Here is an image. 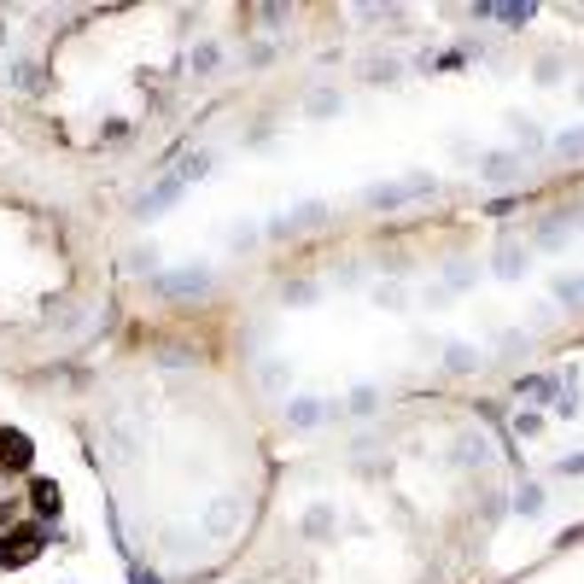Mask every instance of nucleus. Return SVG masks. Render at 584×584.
Wrapping results in <instances>:
<instances>
[{
  "instance_id": "nucleus-7",
  "label": "nucleus",
  "mask_w": 584,
  "mask_h": 584,
  "mask_svg": "<svg viewBox=\"0 0 584 584\" xmlns=\"http://www.w3.org/2000/svg\"><path fill=\"white\" fill-rule=\"evenodd\" d=\"M316 223H328V205H316V199H310V205H298V210H287V217H275V234H304V228H316Z\"/></svg>"
},
{
  "instance_id": "nucleus-26",
  "label": "nucleus",
  "mask_w": 584,
  "mask_h": 584,
  "mask_svg": "<svg viewBox=\"0 0 584 584\" xmlns=\"http://www.w3.org/2000/svg\"><path fill=\"white\" fill-rule=\"evenodd\" d=\"M556 153H567V158H584V129H567V135L556 140Z\"/></svg>"
},
{
  "instance_id": "nucleus-27",
  "label": "nucleus",
  "mask_w": 584,
  "mask_h": 584,
  "mask_svg": "<svg viewBox=\"0 0 584 584\" xmlns=\"http://www.w3.org/2000/svg\"><path fill=\"white\" fill-rule=\"evenodd\" d=\"M473 275H479V269H473V264H450V269H445V287H468Z\"/></svg>"
},
{
  "instance_id": "nucleus-31",
  "label": "nucleus",
  "mask_w": 584,
  "mask_h": 584,
  "mask_svg": "<svg viewBox=\"0 0 584 584\" xmlns=\"http://www.w3.org/2000/svg\"><path fill=\"white\" fill-rule=\"evenodd\" d=\"M129 269H140V275H146V269H158V251H146V246L129 251Z\"/></svg>"
},
{
  "instance_id": "nucleus-15",
  "label": "nucleus",
  "mask_w": 584,
  "mask_h": 584,
  "mask_svg": "<svg viewBox=\"0 0 584 584\" xmlns=\"http://www.w3.org/2000/svg\"><path fill=\"white\" fill-rule=\"evenodd\" d=\"M135 445H140V427H135V421H112V450H117V456H135Z\"/></svg>"
},
{
  "instance_id": "nucleus-25",
  "label": "nucleus",
  "mask_w": 584,
  "mask_h": 584,
  "mask_svg": "<svg viewBox=\"0 0 584 584\" xmlns=\"http://www.w3.org/2000/svg\"><path fill=\"white\" fill-rule=\"evenodd\" d=\"M375 404H380L375 386H357V391H351V415H375Z\"/></svg>"
},
{
  "instance_id": "nucleus-10",
  "label": "nucleus",
  "mask_w": 584,
  "mask_h": 584,
  "mask_svg": "<svg viewBox=\"0 0 584 584\" xmlns=\"http://www.w3.org/2000/svg\"><path fill=\"white\" fill-rule=\"evenodd\" d=\"M170 176H176L181 187H187V181H205V176H210V153H181Z\"/></svg>"
},
{
  "instance_id": "nucleus-36",
  "label": "nucleus",
  "mask_w": 584,
  "mask_h": 584,
  "mask_svg": "<svg viewBox=\"0 0 584 584\" xmlns=\"http://www.w3.org/2000/svg\"><path fill=\"white\" fill-rule=\"evenodd\" d=\"M135 584H164V579H158V572H135Z\"/></svg>"
},
{
  "instance_id": "nucleus-9",
  "label": "nucleus",
  "mask_w": 584,
  "mask_h": 584,
  "mask_svg": "<svg viewBox=\"0 0 584 584\" xmlns=\"http://www.w3.org/2000/svg\"><path fill=\"white\" fill-rule=\"evenodd\" d=\"M556 391H561V375H526L520 380V398H526V404H549Z\"/></svg>"
},
{
  "instance_id": "nucleus-29",
  "label": "nucleus",
  "mask_w": 584,
  "mask_h": 584,
  "mask_svg": "<svg viewBox=\"0 0 584 584\" xmlns=\"http://www.w3.org/2000/svg\"><path fill=\"white\" fill-rule=\"evenodd\" d=\"M368 83H398V65H391V59H375V65H368Z\"/></svg>"
},
{
  "instance_id": "nucleus-4",
  "label": "nucleus",
  "mask_w": 584,
  "mask_h": 584,
  "mask_svg": "<svg viewBox=\"0 0 584 584\" xmlns=\"http://www.w3.org/2000/svg\"><path fill=\"white\" fill-rule=\"evenodd\" d=\"M153 292L158 298H199V292H210V269H176V275H153Z\"/></svg>"
},
{
  "instance_id": "nucleus-17",
  "label": "nucleus",
  "mask_w": 584,
  "mask_h": 584,
  "mask_svg": "<svg viewBox=\"0 0 584 584\" xmlns=\"http://www.w3.org/2000/svg\"><path fill=\"white\" fill-rule=\"evenodd\" d=\"M485 18H497V24H509V29H520V24H532V0L520 6V0H509V6H491Z\"/></svg>"
},
{
  "instance_id": "nucleus-34",
  "label": "nucleus",
  "mask_w": 584,
  "mask_h": 584,
  "mask_svg": "<svg viewBox=\"0 0 584 584\" xmlns=\"http://www.w3.org/2000/svg\"><path fill=\"white\" fill-rule=\"evenodd\" d=\"M515 140H526V146H538V140H543V135H538V129H532V123H526V117H515Z\"/></svg>"
},
{
  "instance_id": "nucleus-20",
  "label": "nucleus",
  "mask_w": 584,
  "mask_h": 584,
  "mask_svg": "<svg viewBox=\"0 0 584 584\" xmlns=\"http://www.w3.org/2000/svg\"><path fill=\"white\" fill-rule=\"evenodd\" d=\"M556 298H561V304H584V275H561Z\"/></svg>"
},
{
  "instance_id": "nucleus-19",
  "label": "nucleus",
  "mask_w": 584,
  "mask_h": 584,
  "mask_svg": "<svg viewBox=\"0 0 584 584\" xmlns=\"http://www.w3.org/2000/svg\"><path fill=\"white\" fill-rule=\"evenodd\" d=\"M515 515H543V491L538 485H520L515 491Z\"/></svg>"
},
{
  "instance_id": "nucleus-8",
  "label": "nucleus",
  "mask_w": 584,
  "mask_h": 584,
  "mask_svg": "<svg viewBox=\"0 0 584 584\" xmlns=\"http://www.w3.org/2000/svg\"><path fill=\"white\" fill-rule=\"evenodd\" d=\"M0 468H29V438L24 432H0Z\"/></svg>"
},
{
  "instance_id": "nucleus-13",
  "label": "nucleus",
  "mask_w": 584,
  "mask_h": 584,
  "mask_svg": "<svg viewBox=\"0 0 584 584\" xmlns=\"http://www.w3.org/2000/svg\"><path fill=\"white\" fill-rule=\"evenodd\" d=\"M497 275H502V280H520V275H526V246H515V240H509V246L497 251Z\"/></svg>"
},
{
  "instance_id": "nucleus-35",
  "label": "nucleus",
  "mask_w": 584,
  "mask_h": 584,
  "mask_svg": "<svg viewBox=\"0 0 584 584\" xmlns=\"http://www.w3.org/2000/svg\"><path fill=\"white\" fill-rule=\"evenodd\" d=\"M561 473H584V456H561Z\"/></svg>"
},
{
  "instance_id": "nucleus-21",
  "label": "nucleus",
  "mask_w": 584,
  "mask_h": 584,
  "mask_svg": "<svg viewBox=\"0 0 584 584\" xmlns=\"http://www.w3.org/2000/svg\"><path fill=\"white\" fill-rule=\"evenodd\" d=\"M316 298H321L316 280H287V304H316Z\"/></svg>"
},
{
  "instance_id": "nucleus-11",
  "label": "nucleus",
  "mask_w": 584,
  "mask_h": 584,
  "mask_svg": "<svg viewBox=\"0 0 584 584\" xmlns=\"http://www.w3.org/2000/svg\"><path fill=\"white\" fill-rule=\"evenodd\" d=\"M321 415H334V409L316 404V398H292V404H287V421H292V427H316Z\"/></svg>"
},
{
  "instance_id": "nucleus-12",
  "label": "nucleus",
  "mask_w": 584,
  "mask_h": 584,
  "mask_svg": "<svg viewBox=\"0 0 584 584\" xmlns=\"http://www.w3.org/2000/svg\"><path fill=\"white\" fill-rule=\"evenodd\" d=\"M456 462H462V468H485V462H491V445L479 438V432H468V438H456Z\"/></svg>"
},
{
  "instance_id": "nucleus-24",
  "label": "nucleus",
  "mask_w": 584,
  "mask_h": 584,
  "mask_svg": "<svg viewBox=\"0 0 584 584\" xmlns=\"http://www.w3.org/2000/svg\"><path fill=\"white\" fill-rule=\"evenodd\" d=\"M304 532H310V538H328V532H334V509H310Z\"/></svg>"
},
{
  "instance_id": "nucleus-37",
  "label": "nucleus",
  "mask_w": 584,
  "mask_h": 584,
  "mask_svg": "<svg viewBox=\"0 0 584 584\" xmlns=\"http://www.w3.org/2000/svg\"><path fill=\"white\" fill-rule=\"evenodd\" d=\"M579 94H584V88H579Z\"/></svg>"
},
{
  "instance_id": "nucleus-28",
  "label": "nucleus",
  "mask_w": 584,
  "mask_h": 584,
  "mask_svg": "<svg viewBox=\"0 0 584 584\" xmlns=\"http://www.w3.org/2000/svg\"><path fill=\"white\" fill-rule=\"evenodd\" d=\"M538 427H543V415H538V409H520V415H515V432H520V438H532Z\"/></svg>"
},
{
  "instance_id": "nucleus-30",
  "label": "nucleus",
  "mask_w": 584,
  "mask_h": 584,
  "mask_svg": "<svg viewBox=\"0 0 584 584\" xmlns=\"http://www.w3.org/2000/svg\"><path fill=\"white\" fill-rule=\"evenodd\" d=\"M538 83H543V88H549V83H561V59H556V53H549V59H538Z\"/></svg>"
},
{
  "instance_id": "nucleus-14",
  "label": "nucleus",
  "mask_w": 584,
  "mask_h": 584,
  "mask_svg": "<svg viewBox=\"0 0 584 584\" xmlns=\"http://www.w3.org/2000/svg\"><path fill=\"white\" fill-rule=\"evenodd\" d=\"M445 368L450 375H473V368H479V351L473 345H445Z\"/></svg>"
},
{
  "instance_id": "nucleus-1",
  "label": "nucleus",
  "mask_w": 584,
  "mask_h": 584,
  "mask_svg": "<svg viewBox=\"0 0 584 584\" xmlns=\"http://www.w3.org/2000/svg\"><path fill=\"white\" fill-rule=\"evenodd\" d=\"M432 187H438V181H432L427 170H415V176H404V181H380V187H368V205H375V210H398V205H415V199H432Z\"/></svg>"
},
{
  "instance_id": "nucleus-2",
  "label": "nucleus",
  "mask_w": 584,
  "mask_h": 584,
  "mask_svg": "<svg viewBox=\"0 0 584 584\" xmlns=\"http://www.w3.org/2000/svg\"><path fill=\"white\" fill-rule=\"evenodd\" d=\"M42 543H47V526H42V520H12V526L0 532V561H6V567H24Z\"/></svg>"
},
{
  "instance_id": "nucleus-18",
  "label": "nucleus",
  "mask_w": 584,
  "mask_h": 584,
  "mask_svg": "<svg viewBox=\"0 0 584 584\" xmlns=\"http://www.w3.org/2000/svg\"><path fill=\"white\" fill-rule=\"evenodd\" d=\"M217 65H223V47H217V42H199L193 47V70H199V76H210Z\"/></svg>"
},
{
  "instance_id": "nucleus-23",
  "label": "nucleus",
  "mask_w": 584,
  "mask_h": 584,
  "mask_svg": "<svg viewBox=\"0 0 584 584\" xmlns=\"http://www.w3.org/2000/svg\"><path fill=\"white\" fill-rule=\"evenodd\" d=\"M375 304L380 310H404V287H398V280H380V287H375Z\"/></svg>"
},
{
  "instance_id": "nucleus-32",
  "label": "nucleus",
  "mask_w": 584,
  "mask_h": 584,
  "mask_svg": "<svg viewBox=\"0 0 584 584\" xmlns=\"http://www.w3.org/2000/svg\"><path fill=\"white\" fill-rule=\"evenodd\" d=\"M42 76H36V65H12V88H36Z\"/></svg>"
},
{
  "instance_id": "nucleus-33",
  "label": "nucleus",
  "mask_w": 584,
  "mask_h": 584,
  "mask_svg": "<svg viewBox=\"0 0 584 584\" xmlns=\"http://www.w3.org/2000/svg\"><path fill=\"white\" fill-rule=\"evenodd\" d=\"M164 362H170V368H187V362H193V351H187V345H170Z\"/></svg>"
},
{
  "instance_id": "nucleus-22",
  "label": "nucleus",
  "mask_w": 584,
  "mask_h": 584,
  "mask_svg": "<svg viewBox=\"0 0 584 584\" xmlns=\"http://www.w3.org/2000/svg\"><path fill=\"white\" fill-rule=\"evenodd\" d=\"M328 112H339V88H316L310 94V117H328Z\"/></svg>"
},
{
  "instance_id": "nucleus-16",
  "label": "nucleus",
  "mask_w": 584,
  "mask_h": 584,
  "mask_svg": "<svg viewBox=\"0 0 584 584\" xmlns=\"http://www.w3.org/2000/svg\"><path fill=\"white\" fill-rule=\"evenodd\" d=\"M29 509H36V515H53V509H59V485H53V479H36V485H29Z\"/></svg>"
},
{
  "instance_id": "nucleus-3",
  "label": "nucleus",
  "mask_w": 584,
  "mask_h": 584,
  "mask_svg": "<svg viewBox=\"0 0 584 584\" xmlns=\"http://www.w3.org/2000/svg\"><path fill=\"white\" fill-rule=\"evenodd\" d=\"M240 520H246V497L240 491H217L205 509V538H234Z\"/></svg>"
},
{
  "instance_id": "nucleus-5",
  "label": "nucleus",
  "mask_w": 584,
  "mask_h": 584,
  "mask_svg": "<svg viewBox=\"0 0 584 584\" xmlns=\"http://www.w3.org/2000/svg\"><path fill=\"white\" fill-rule=\"evenodd\" d=\"M181 193H187V187H181L176 176H164L158 187H146V193L135 199V217H140V223H153V217H164V205H176Z\"/></svg>"
},
{
  "instance_id": "nucleus-6",
  "label": "nucleus",
  "mask_w": 584,
  "mask_h": 584,
  "mask_svg": "<svg viewBox=\"0 0 584 584\" xmlns=\"http://www.w3.org/2000/svg\"><path fill=\"white\" fill-rule=\"evenodd\" d=\"M520 176H526V170H520L515 153H485L479 158V181H485V187H515Z\"/></svg>"
}]
</instances>
